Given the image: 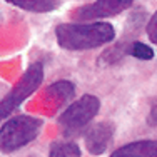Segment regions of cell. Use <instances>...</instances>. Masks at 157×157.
I'll list each match as a JSON object with an SVG mask.
<instances>
[{"label":"cell","mask_w":157,"mask_h":157,"mask_svg":"<svg viewBox=\"0 0 157 157\" xmlns=\"http://www.w3.org/2000/svg\"><path fill=\"white\" fill-rule=\"evenodd\" d=\"M59 45L65 50H90L115 39V30L107 22L60 24L55 29Z\"/></svg>","instance_id":"1"},{"label":"cell","mask_w":157,"mask_h":157,"mask_svg":"<svg viewBox=\"0 0 157 157\" xmlns=\"http://www.w3.org/2000/svg\"><path fill=\"white\" fill-rule=\"evenodd\" d=\"M42 129V119L32 115H18L0 127V152H15L35 140Z\"/></svg>","instance_id":"2"},{"label":"cell","mask_w":157,"mask_h":157,"mask_svg":"<svg viewBox=\"0 0 157 157\" xmlns=\"http://www.w3.org/2000/svg\"><path fill=\"white\" fill-rule=\"evenodd\" d=\"M100 109V100L92 94L82 95L77 102L69 105L59 117V125L65 136H75L82 132Z\"/></svg>","instance_id":"3"},{"label":"cell","mask_w":157,"mask_h":157,"mask_svg":"<svg viewBox=\"0 0 157 157\" xmlns=\"http://www.w3.org/2000/svg\"><path fill=\"white\" fill-rule=\"evenodd\" d=\"M44 80V67L40 62H35L25 70L20 80L13 85V89L0 100V121L9 117L13 110L24 102L27 97H30L37 89L40 87Z\"/></svg>","instance_id":"4"},{"label":"cell","mask_w":157,"mask_h":157,"mask_svg":"<svg viewBox=\"0 0 157 157\" xmlns=\"http://www.w3.org/2000/svg\"><path fill=\"white\" fill-rule=\"evenodd\" d=\"M136 0H95L94 3L84 5L80 9L74 10L72 17L75 20H84V22H94V20H102L107 17H114L117 13L127 10Z\"/></svg>","instance_id":"5"},{"label":"cell","mask_w":157,"mask_h":157,"mask_svg":"<svg viewBox=\"0 0 157 157\" xmlns=\"http://www.w3.org/2000/svg\"><path fill=\"white\" fill-rule=\"evenodd\" d=\"M112 137H114V124L112 122H99L85 132V147L90 154L100 155L109 147Z\"/></svg>","instance_id":"6"},{"label":"cell","mask_w":157,"mask_h":157,"mask_svg":"<svg viewBox=\"0 0 157 157\" xmlns=\"http://www.w3.org/2000/svg\"><path fill=\"white\" fill-rule=\"evenodd\" d=\"M110 157H157V140H137L112 152Z\"/></svg>","instance_id":"7"},{"label":"cell","mask_w":157,"mask_h":157,"mask_svg":"<svg viewBox=\"0 0 157 157\" xmlns=\"http://www.w3.org/2000/svg\"><path fill=\"white\" fill-rule=\"evenodd\" d=\"M5 2L33 13H47L59 7V0H5Z\"/></svg>","instance_id":"8"},{"label":"cell","mask_w":157,"mask_h":157,"mask_svg":"<svg viewBox=\"0 0 157 157\" xmlns=\"http://www.w3.org/2000/svg\"><path fill=\"white\" fill-rule=\"evenodd\" d=\"M80 147L74 142H54L48 149V157H80Z\"/></svg>","instance_id":"9"},{"label":"cell","mask_w":157,"mask_h":157,"mask_svg":"<svg viewBox=\"0 0 157 157\" xmlns=\"http://www.w3.org/2000/svg\"><path fill=\"white\" fill-rule=\"evenodd\" d=\"M74 90H75V89H74V84L72 82H67V80H59L47 89L48 94L54 97V99H57L59 102L69 100L70 97L74 95Z\"/></svg>","instance_id":"10"},{"label":"cell","mask_w":157,"mask_h":157,"mask_svg":"<svg viewBox=\"0 0 157 157\" xmlns=\"http://www.w3.org/2000/svg\"><path fill=\"white\" fill-rule=\"evenodd\" d=\"M127 52H129L132 57L136 59H140V60H151L152 57H154V50H152L149 45H145L144 42H132L127 48Z\"/></svg>","instance_id":"11"},{"label":"cell","mask_w":157,"mask_h":157,"mask_svg":"<svg viewBox=\"0 0 157 157\" xmlns=\"http://www.w3.org/2000/svg\"><path fill=\"white\" fill-rule=\"evenodd\" d=\"M147 35L151 39V42L157 45V10L154 12V15L151 17V20L147 24Z\"/></svg>","instance_id":"12"},{"label":"cell","mask_w":157,"mask_h":157,"mask_svg":"<svg viewBox=\"0 0 157 157\" xmlns=\"http://www.w3.org/2000/svg\"><path fill=\"white\" fill-rule=\"evenodd\" d=\"M149 124H151V125H157V104L152 107V110H151V115H149Z\"/></svg>","instance_id":"13"}]
</instances>
